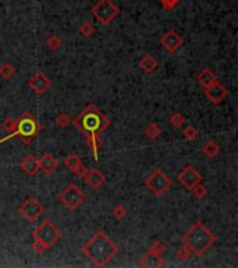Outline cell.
<instances>
[{"mask_svg":"<svg viewBox=\"0 0 238 268\" xmlns=\"http://www.w3.org/2000/svg\"><path fill=\"white\" fill-rule=\"evenodd\" d=\"M81 251L96 267H105L119 253V247L105 232L99 230L81 247Z\"/></svg>","mask_w":238,"mask_h":268,"instance_id":"6da1fadb","label":"cell"},{"mask_svg":"<svg viewBox=\"0 0 238 268\" xmlns=\"http://www.w3.org/2000/svg\"><path fill=\"white\" fill-rule=\"evenodd\" d=\"M181 242L191 250V253L197 256H203L216 242V236L206 228L203 222L197 221L190 229L181 236Z\"/></svg>","mask_w":238,"mask_h":268,"instance_id":"7a4b0ae2","label":"cell"},{"mask_svg":"<svg viewBox=\"0 0 238 268\" xmlns=\"http://www.w3.org/2000/svg\"><path fill=\"white\" fill-rule=\"evenodd\" d=\"M109 125H110V119L92 104L86 106L85 109L74 119V126L85 137L89 134L100 135L109 127Z\"/></svg>","mask_w":238,"mask_h":268,"instance_id":"3957f363","label":"cell"},{"mask_svg":"<svg viewBox=\"0 0 238 268\" xmlns=\"http://www.w3.org/2000/svg\"><path fill=\"white\" fill-rule=\"evenodd\" d=\"M32 250L37 253H43L52 246H55L61 238V232L50 220H45L32 232Z\"/></svg>","mask_w":238,"mask_h":268,"instance_id":"277c9868","label":"cell"},{"mask_svg":"<svg viewBox=\"0 0 238 268\" xmlns=\"http://www.w3.org/2000/svg\"><path fill=\"white\" fill-rule=\"evenodd\" d=\"M42 130V125L38 120L31 115L29 112H24L22 115L17 119V127L13 132L16 137H20L22 143L28 144L32 141L34 137H37Z\"/></svg>","mask_w":238,"mask_h":268,"instance_id":"5b68a950","label":"cell"},{"mask_svg":"<svg viewBox=\"0 0 238 268\" xmlns=\"http://www.w3.org/2000/svg\"><path fill=\"white\" fill-rule=\"evenodd\" d=\"M91 13L100 24L107 25L119 16L120 9L116 6L112 0H99L95 6L91 9Z\"/></svg>","mask_w":238,"mask_h":268,"instance_id":"8992f818","label":"cell"},{"mask_svg":"<svg viewBox=\"0 0 238 268\" xmlns=\"http://www.w3.org/2000/svg\"><path fill=\"white\" fill-rule=\"evenodd\" d=\"M59 199H60V201L66 205L68 210L74 211L86 200V194L78 186L70 183V184H67L66 187L60 192Z\"/></svg>","mask_w":238,"mask_h":268,"instance_id":"52a82bcc","label":"cell"},{"mask_svg":"<svg viewBox=\"0 0 238 268\" xmlns=\"http://www.w3.org/2000/svg\"><path fill=\"white\" fill-rule=\"evenodd\" d=\"M172 179H170L166 173L163 172L162 169H156V171L145 180V186H146L155 196H158V197H160L162 194H164V193L167 192V190L172 187Z\"/></svg>","mask_w":238,"mask_h":268,"instance_id":"ba28073f","label":"cell"},{"mask_svg":"<svg viewBox=\"0 0 238 268\" xmlns=\"http://www.w3.org/2000/svg\"><path fill=\"white\" fill-rule=\"evenodd\" d=\"M19 212L29 222H35L39 217L45 212L43 205L35 197H28L27 200H24L19 207Z\"/></svg>","mask_w":238,"mask_h":268,"instance_id":"9c48e42d","label":"cell"},{"mask_svg":"<svg viewBox=\"0 0 238 268\" xmlns=\"http://www.w3.org/2000/svg\"><path fill=\"white\" fill-rule=\"evenodd\" d=\"M177 180L180 182L181 186H184L185 189H188L191 192L198 183H200V180H202V175H200L192 165H188V166H185V168L178 173Z\"/></svg>","mask_w":238,"mask_h":268,"instance_id":"30bf717a","label":"cell"},{"mask_svg":"<svg viewBox=\"0 0 238 268\" xmlns=\"http://www.w3.org/2000/svg\"><path fill=\"white\" fill-rule=\"evenodd\" d=\"M205 95L208 96V99H209L212 104L219 105V104H221L227 98L229 91H227L226 87L223 86V84H220L219 81L216 80L215 83H212L210 86L205 88Z\"/></svg>","mask_w":238,"mask_h":268,"instance_id":"8fae6325","label":"cell"},{"mask_svg":"<svg viewBox=\"0 0 238 268\" xmlns=\"http://www.w3.org/2000/svg\"><path fill=\"white\" fill-rule=\"evenodd\" d=\"M160 44H162V46L167 52L176 53L182 46L184 39H182V37H181L178 32H176L174 29H170V31H167L162 38H160Z\"/></svg>","mask_w":238,"mask_h":268,"instance_id":"7c38bea8","label":"cell"},{"mask_svg":"<svg viewBox=\"0 0 238 268\" xmlns=\"http://www.w3.org/2000/svg\"><path fill=\"white\" fill-rule=\"evenodd\" d=\"M28 86L35 94L43 95L49 88H50L52 83H50V80L43 73H37V74H34L28 80Z\"/></svg>","mask_w":238,"mask_h":268,"instance_id":"4fadbf2b","label":"cell"},{"mask_svg":"<svg viewBox=\"0 0 238 268\" xmlns=\"http://www.w3.org/2000/svg\"><path fill=\"white\" fill-rule=\"evenodd\" d=\"M64 165L67 166V169L70 171V172H73L77 176H79V178H84V175L86 173L85 165L82 163V161L79 159V156L77 155V154H70L68 156H67L66 159H64Z\"/></svg>","mask_w":238,"mask_h":268,"instance_id":"5bb4252c","label":"cell"},{"mask_svg":"<svg viewBox=\"0 0 238 268\" xmlns=\"http://www.w3.org/2000/svg\"><path fill=\"white\" fill-rule=\"evenodd\" d=\"M84 179H85V183L94 190H98L100 189V186L105 183L106 178L103 173L98 169H91V171H86V173L84 175Z\"/></svg>","mask_w":238,"mask_h":268,"instance_id":"9a60e30c","label":"cell"},{"mask_svg":"<svg viewBox=\"0 0 238 268\" xmlns=\"http://www.w3.org/2000/svg\"><path fill=\"white\" fill-rule=\"evenodd\" d=\"M139 266L145 268H160L164 266V261L162 259V254L153 253L149 250L142 259L139 260Z\"/></svg>","mask_w":238,"mask_h":268,"instance_id":"2e32d148","label":"cell"},{"mask_svg":"<svg viewBox=\"0 0 238 268\" xmlns=\"http://www.w3.org/2000/svg\"><path fill=\"white\" fill-rule=\"evenodd\" d=\"M39 171L45 173V175H50L53 171L58 168V159L52 155V154H43L38 159Z\"/></svg>","mask_w":238,"mask_h":268,"instance_id":"e0dca14e","label":"cell"},{"mask_svg":"<svg viewBox=\"0 0 238 268\" xmlns=\"http://www.w3.org/2000/svg\"><path fill=\"white\" fill-rule=\"evenodd\" d=\"M20 168L22 169V172L27 173L28 176H35L39 171L38 159L34 155H27L24 156V159L20 162Z\"/></svg>","mask_w":238,"mask_h":268,"instance_id":"ac0fdd59","label":"cell"},{"mask_svg":"<svg viewBox=\"0 0 238 268\" xmlns=\"http://www.w3.org/2000/svg\"><path fill=\"white\" fill-rule=\"evenodd\" d=\"M86 144H88L89 150L94 154V158L98 161L99 159V150H100V145H102L100 135H98V134H89V135H86Z\"/></svg>","mask_w":238,"mask_h":268,"instance_id":"d6986e66","label":"cell"},{"mask_svg":"<svg viewBox=\"0 0 238 268\" xmlns=\"http://www.w3.org/2000/svg\"><path fill=\"white\" fill-rule=\"evenodd\" d=\"M139 67L142 68V71H145V73H148V74H151V73H153L156 68H158V60L153 58L152 55H145L141 60H139Z\"/></svg>","mask_w":238,"mask_h":268,"instance_id":"ffe728a7","label":"cell"},{"mask_svg":"<svg viewBox=\"0 0 238 268\" xmlns=\"http://www.w3.org/2000/svg\"><path fill=\"white\" fill-rule=\"evenodd\" d=\"M197 80H198V83H199L200 86L203 87V88H206V87L210 86L212 83H215L218 78H216V74H215L210 68H203L199 74L197 76Z\"/></svg>","mask_w":238,"mask_h":268,"instance_id":"44dd1931","label":"cell"},{"mask_svg":"<svg viewBox=\"0 0 238 268\" xmlns=\"http://www.w3.org/2000/svg\"><path fill=\"white\" fill-rule=\"evenodd\" d=\"M202 151H203V154H205L208 158H215V156L220 153V147L219 144L216 143L215 140H209L208 143L203 145Z\"/></svg>","mask_w":238,"mask_h":268,"instance_id":"7402d4cb","label":"cell"},{"mask_svg":"<svg viewBox=\"0 0 238 268\" xmlns=\"http://www.w3.org/2000/svg\"><path fill=\"white\" fill-rule=\"evenodd\" d=\"M160 134H162V127L158 123H149L145 129V135L151 140H158Z\"/></svg>","mask_w":238,"mask_h":268,"instance_id":"603a6c76","label":"cell"},{"mask_svg":"<svg viewBox=\"0 0 238 268\" xmlns=\"http://www.w3.org/2000/svg\"><path fill=\"white\" fill-rule=\"evenodd\" d=\"M16 74V67L13 66L11 63H3L0 65V77L4 80H10L11 77H14Z\"/></svg>","mask_w":238,"mask_h":268,"instance_id":"cb8c5ba5","label":"cell"},{"mask_svg":"<svg viewBox=\"0 0 238 268\" xmlns=\"http://www.w3.org/2000/svg\"><path fill=\"white\" fill-rule=\"evenodd\" d=\"M78 32L82 35V37H85V38H89L94 32H95V27L89 22V21H86V22H84L81 27H79V29H78Z\"/></svg>","mask_w":238,"mask_h":268,"instance_id":"d4e9b609","label":"cell"},{"mask_svg":"<svg viewBox=\"0 0 238 268\" xmlns=\"http://www.w3.org/2000/svg\"><path fill=\"white\" fill-rule=\"evenodd\" d=\"M1 127L6 130V132H9V133H13L14 130H16V127H17V120L16 119H13L11 116H7L4 120H3V123H1Z\"/></svg>","mask_w":238,"mask_h":268,"instance_id":"484cf974","label":"cell"},{"mask_svg":"<svg viewBox=\"0 0 238 268\" xmlns=\"http://www.w3.org/2000/svg\"><path fill=\"white\" fill-rule=\"evenodd\" d=\"M61 39L59 38L58 35H52V37H49L48 39H46V46H48V49H50V50H58L60 46H61Z\"/></svg>","mask_w":238,"mask_h":268,"instance_id":"4316f807","label":"cell"},{"mask_svg":"<svg viewBox=\"0 0 238 268\" xmlns=\"http://www.w3.org/2000/svg\"><path fill=\"white\" fill-rule=\"evenodd\" d=\"M184 137L188 140V141H194L195 138H197V135H198V130H197V127H194V126H187L185 129H184Z\"/></svg>","mask_w":238,"mask_h":268,"instance_id":"83f0119b","label":"cell"},{"mask_svg":"<svg viewBox=\"0 0 238 268\" xmlns=\"http://www.w3.org/2000/svg\"><path fill=\"white\" fill-rule=\"evenodd\" d=\"M191 192H192V194H194L197 199H205V197L208 196V189H206L205 186H202L200 183H198Z\"/></svg>","mask_w":238,"mask_h":268,"instance_id":"f1b7e54d","label":"cell"},{"mask_svg":"<svg viewBox=\"0 0 238 268\" xmlns=\"http://www.w3.org/2000/svg\"><path fill=\"white\" fill-rule=\"evenodd\" d=\"M184 122H185L184 116L181 115V113H178V112H176V113H173V115L170 116V125H172L173 127H176V129L181 127Z\"/></svg>","mask_w":238,"mask_h":268,"instance_id":"f546056e","label":"cell"},{"mask_svg":"<svg viewBox=\"0 0 238 268\" xmlns=\"http://www.w3.org/2000/svg\"><path fill=\"white\" fill-rule=\"evenodd\" d=\"M191 256V250L184 245L182 247L177 250V253H176V257L180 260V261H187V260L190 259Z\"/></svg>","mask_w":238,"mask_h":268,"instance_id":"4dcf8cb0","label":"cell"},{"mask_svg":"<svg viewBox=\"0 0 238 268\" xmlns=\"http://www.w3.org/2000/svg\"><path fill=\"white\" fill-rule=\"evenodd\" d=\"M125 215H127V210L124 208V205L121 204H119V205H116L115 210H113V217H115L117 221H121L125 218Z\"/></svg>","mask_w":238,"mask_h":268,"instance_id":"1f68e13d","label":"cell"},{"mask_svg":"<svg viewBox=\"0 0 238 268\" xmlns=\"http://www.w3.org/2000/svg\"><path fill=\"white\" fill-rule=\"evenodd\" d=\"M56 125L60 127V129H66L67 126L70 125V117L66 115V113H60V115L56 117Z\"/></svg>","mask_w":238,"mask_h":268,"instance_id":"d6a6232c","label":"cell"},{"mask_svg":"<svg viewBox=\"0 0 238 268\" xmlns=\"http://www.w3.org/2000/svg\"><path fill=\"white\" fill-rule=\"evenodd\" d=\"M164 250H166V246H164V243L160 242V240L153 242L152 246H151V251H153V253H158V254H162Z\"/></svg>","mask_w":238,"mask_h":268,"instance_id":"836d02e7","label":"cell"},{"mask_svg":"<svg viewBox=\"0 0 238 268\" xmlns=\"http://www.w3.org/2000/svg\"><path fill=\"white\" fill-rule=\"evenodd\" d=\"M160 3L164 10H172L180 3V0H160Z\"/></svg>","mask_w":238,"mask_h":268,"instance_id":"e575fe53","label":"cell"}]
</instances>
